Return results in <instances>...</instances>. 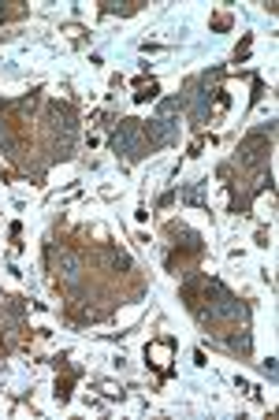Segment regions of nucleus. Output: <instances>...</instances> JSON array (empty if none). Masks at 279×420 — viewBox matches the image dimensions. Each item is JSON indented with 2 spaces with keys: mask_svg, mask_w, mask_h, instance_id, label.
Instances as JSON below:
<instances>
[{
  "mask_svg": "<svg viewBox=\"0 0 279 420\" xmlns=\"http://www.w3.org/2000/svg\"><path fill=\"white\" fill-rule=\"evenodd\" d=\"M0 19H4V8H0Z\"/></svg>",
  "mask_w": 279,
  "mask_h": 420,
  "instance_id": "obj_5",
  "label": "nucleus"
},
{
  "mask_svg": "<svg viewBox=\"0 0 279 420\" xmlns=\"http://www.w3.org/2000/svg\"><path fill=\"white\" fill-rule=\"evenodd\" d=\"M183 197H186L190 205H201V190H197V186H186V190H183Z\"/></svg>",
  "mask_w": 279,
  "mask_h": 420,
  "instance_id": "obj_3",
  "label": "nucleus"
},
{
  "mask_svg": "<svg viewBox=\"0 0 279 420\" xmlns=\"http://www.w3.org/2000/svg\"><path fill=\"white\" fill-rule=\"evenodd\" d=\"M49 261L56 264V268H63L60 271L63 279H78V271H82V264H78V257L71 249H49Z\"/></svg>",
  "mask_w": 279,
  "mask_h": 420,
  "instance_id": "obj_2",
  "label": "nucleus"
},
{
  "mask_svg": "<svg viewBox=\"0 0 279 420\" xmlns=\"http://www.w3.org/2000/svg\"><path fill=\"white\" fill-rule=\"evenodd\" d=\"M231 346H235V350H249V335H235Z\"/></svg>",
  "mask_w": 279,
  "mask_h": 420,
  "instance_id": "obj_4",
  "label": "nucleus"
},
{
  "mask_svg": "<svg viewBox=\"0 0 279 420\" xmlns=\"http://www.w3.org/2000/svg\"><path fill=\"white\" fill-rule=\"evenodd\" d=\"M116 149L127 156H142V142H138V119H123L116 134Z\"/></svg>",
  "mask_w": 279,
  "mask_h": 420,
  "instance_id": "obj_1",
  "label": "nucleus"
}]
</instances>
